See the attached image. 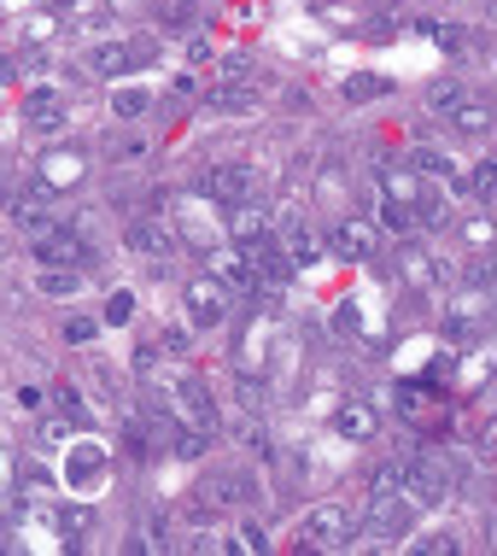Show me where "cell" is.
I'll return each mask as SVG.
<instances>
[{"instance_id": "1f68e13d", "label": "cell", "mask_w": 497, "mask_h": 556, "mask_svg": "<svg viewBox=\"0 0 497 556\" xmlns=\"http://www.w3.org/2000/svg\"><path fill=\"white\" fill-rule=\"evenodd\" d=\"M462 94H469V88H457V83H439V88H433L428 100H433V112H450V106H457Z\"/></svg>"}, {"instance_id": "4316f807", "label": "cell", "mask_w": 497, "mask_h": 556, "mask_svg": "<svg viewBox=\"0 0 497 556\" xmlns=\"http://www.w3.org/2000/svg\"><path fill=\"white\" fill-rule=\"evenodd\" d=\"M18 36H24V41H48V36H59V12H29V18L18 24Z\"/></svg>"}, {"instance_id": "8992f818", "label": "cell", "mask_w": 497, "mask_h": 556, "mask_svg": "<svg viewBox=\"0 0 497 556\" xmlns=\"http://www.w3.org/2000/svg\"><path fill=\"white\" fill-rule=\"evenodd\" d=\"M82 176H88V153H82V147L48 141V153H41V164H36V182L48 188V193H71Z\"/></svg>"}, {"instance_id": "4fadbf2b", "label": "cell", "mask_w": 497, "mask_h": 556, "mask_svg": "<svg viewBox=\"0 0 497 556\" xmlns=\"http://www.w3.org/2000/svg\"><path fill=\"white\" fill-rule=\"evenodd\" d=\"M445 117H450V129H457L462 141H486V135L497 129L492 100H480V94H462V100H457V106H450Z\"/></svg>"}, {"instance_id": "8fae6325", "label": "cell", "mask_w": 497, "mask_h": 556, "mask_svg": "<svg viewBox=\"0 0 497 556\" xmlns=\"http://www.w3.org/2000/svg\"><path fill=\"white\" fill-rule=\"evenodd\" d=\"M229 240H234V247H264V240H276V217H269V205H258V200L229 205Z\"/></svg>"}, {"instance_id": "836d02e7", "label": "cell", "mask_w": 497, "mask_h": 556, "mask_svg": "<svg viewBox=\"0 0 497 556\" xmlns=\"http://www.w3.org/2000/svg\"><path fill=\"white\" fill-rule=\"evenodd\" d=\"M141 153H146V141H141V135H117L112 159H141Z\"/></svg>"}, {"instance_id": "44dd1931", "label": "cell", "mask_w": 497, "mask_h": 556, "mask_svg": "<svg viewBox=\"0 0 497 556\" xmlns=\"http://www.w3.org/2000/svg\"><path fill=\"white\" fill-rule=\"evenodd\" d=\"M146 112H153V88L117 83V94H112V117H117V124H135V117H146Z\"/></svg>"}, {"instance_id": "ac0fdd59", "label": "cell", "mask_w": 497, "mask_h": 556, "mask_svg": "<svg viewBox=\"0 0 497 556\" xmlns=\"http://www.w3.org/2000/svg\"><path fill=\"white\" fill-rule=\"evenodd\" d=\"M176 416H182V422H200V428H217V404H211V393L193 375L176 381Z\"/></svg>"}, {"instance_id": "5bb4252c", "label": "cell", "mask_w": 497, "mask_h": 556, "mask_svg": "<svg viewBox=\"0 0 497 556\" xmlns=\"http://www.w3.org/2000/svg\"><path fill=\"white\" fill-rule=\"evenodd\" d=\"M374 240H381V235H374L369 217H345L328 247H334V258H345V264H364V258H374Z\"/></svg>"}, {"instance_id": "f546056e", "label": "cell", "mask_w": 497, "mask_h": 556, "mask_svg": "<svg viewBox=\"0 0 497 556\" xmlns=\"http://www.w3.org/2000/svg\"><path fill=\"white\" fill-rule=\"evenodd\" d=\"M416 551H421V556H457L462 539H457V533H428V539H416Z\"/></svg>"}, {"instance_id": "3957f363", "label": "cell", "mask_w": 497, "mask_h": 556, "mask_svg": "<svg viewBox=\"0 0 497 556\" xmlns=\"http://www.w3.org/2000/svg\"><path fill=\"white\" fill-rule=\"evenodd\" d=\"M416 521H421V504L410 492H374V504H369L374 545H404V539L416 533Z\"/></svg>"}, {"instance_id": "484cf974", "label": "cell", "mask_w": 497, "mask_h": 556, "mask_svg": "<svg viewBox=\"0 0 497 556\" xmlns=\"http://www.w3.org/2000/svg\"><path fill=\"white\" fill-rule=\"evenodd\" d=\"M229 551H246V556H264V551H269V533L258 528V521H240V528L229 533Z\"/></svg>"}, {"instance_id": "e0dca14e", "label": "cell", "mask_w": 497, "mask_h": 556, "mask_svg": "<svg viewBox=\"0 0 497 556\" xmlns=\"http://www.w3.org/2000/svg\"><path fill=\"white\" fill-rule=\"evenodd\" d=\"M124 240H129V252H141V258H170L176 252V235L164 229L158 217H135Z\"/></svg>"}, {"instance_id": "e575fe53", "label": "cell", "mask_w": 497, "mask_h": 556, "mask_svg": "<svg viewBox=\"0 0 497 556\" xmlns=\"http://www.w3.org/2000/svg\"><path fill=\"white\" fill-rule=\"evenodd\" d=\"M345 94H352V100H374V94H381V83H374V77H352V83H345Z\"/></svg>"}, {"instance_id": "cb8c5ba5", "label": "cell", "mask_w": 497, "mask_h": 556, "mask_svg": "<svg viewBox=\"0 0 497 556\" xmlns=\"http://www.w3.org/2000/svg\"><path fill=\"white\" fill-rule=\"evenodd\" d=\"M211 106H217V112H252V106H258V88L229 77V83L217 88V94H211Z\"/></svg>"}, {"instance_id": "52a82bcc", "label": "cell", "mask_w": 497, "mask_h": 556, "mask_svg": "<svg viewBox=\"0 0 497 556\" xmlns=\"http://www.w3.org/2000/svg\"><path fill=\"white\" fill-rule=\"evenodd\" d=\"M404 492H410L421 509H439L450 498V469L439 457H410L404 463Z\"/></svg>"}, {"instance_id": "ba28073f", "label": "cell", "mask_w": 497, "mask_h": 556, "mask_svg": "<svg viewBox=\"0 0 497 556\" xmlns=\"http://www.w3.org/2000/svg\"><path fill=\"white\" fill-rule=\"evenodd\" d=\"M105 475H112V457H105L94 440H77V445L65 451V480H71V492H100Z\"/></svg>"}, {"instance_id": "9c48e42d", "label": "cell", "mask_w": 497, "mask_h": 556, "mask_svg": "<svg viewBox=\"0 0 497 556\" xmlns=\"http://www.w3.org/2000/svg\"><path fill=\"white\" fill-rule=\"evenodd\" d=\"M200 193H205L211 205H222V212H229V205L252 200V170H246V164H211V170L200 176Z\"/></svg>"}, {"instance_id": "2e32d148", "label": "cell", "mask_w": 497, "mask_h": 556, "mask_svg": "<svg viewBox=\"0 0 497 556\" xmlns=\"http://www.w3.org/2000/svg\"><path fill=\"white\" fill-rule=\"evenodd\" d=\"M252 269H258V288H288L298 264L288 258L281 240H264V247H252Z\"/></svg>"}, {"instance_id": "7c38bea8", "label": "cell", "mask_w": 497, "mask_h": 556, "mask_svg": "<svg viewBox=\"0 0 497 556\" xmlns=\"http://www.w3.org/2000/svg\"><path fill=\"white\" fill-rule=\"evenodd\" d=\"M200 498H205V504H222V509L252 504V498H258V480H252L246 469H217V475H205Z\"/></svg>"}, {"instance_id": "d590c367", "label": "cell", "mask_w": 497, "mask_h": 556, "mask_svg": "<svg viewBox=\"0 0 497 556\" xmlns=\"http://www.w3.org/2000/svg\"><path fill=\"white\" fill-rule=\"evenodd\" d=\"M497 188V164H480L474 170V193H492Z\"/></svg>"}, {"instance_id": "83f0119b", "label": "cell", "mask_w": 497, "mask_h": 556, "mask_svg": "<svg viewBox=\"0 0 497 556\" xmlns=\"http://www.w3.org/2000/svg\"><path fill=\"white\" fill-rule=\"evenodd\" d=\"M410 170H421V176H439V182H457V164L439 159V153H416V159H410Z\"/></svg>"}, {"instance_id": "d4e9b609", "label": "cell", "mask_w": 497, "mask_h": 556, "mask_svg": "<svg viewBox=\"0 0 497 556\" xmlns=\"http://www.w3.org/2000/svg\"><path fill=\"white\" fill-rule=\"evenodd\" d=\"M457 240H462L469 252H492V247H497V229H492V217H462V223H457Z\"/></svg>"}, {"instance_id": "6da1fadb", "label": "cell", "mask_w": 497, "mask_h": 556, "mask_svg": "<svg viewBox=\"0 0 497 556\" xmlns=\"http://www.w3.org/2000/svg\"><path fill=\"white\" fill-rule=\"evenodd\" d=\"M153 59H158L153 36H129V41H94V48H88V59H82V65L94 71V77H105V83H124L129 71L153 65Z\"/></svg>"}, {"instance_id": "9a60e30c", "label": "cell", "mask_w": 497, "mask_h": 556, "mask_svg": "<svg viewBox=\"0 0 497 556\" xmlns=\"http://www.w3.org/2000/svg\"><path fill=\"white\" fill-rule=\"evenodd\" d=\"M24 124L53 141V135L65 129V100H59L53 88H36V94H24Z\"/></svg>"}, {"instance_id": "d6a6232c", "label": "cell", "mask_w": 497, "mask_h": 556, "mask_svg": "<svg viewBox=\"0 0 497 556\" xmlns=\"http://www.w3.org/2000/svg\"><path fill=\"white\" fill-rule=\"evenodd\" d=\"M135 317V299L129 293H112V305H105V323H129Z\"/></svg>"}, {"instance_id": "f1b7e54d", "label": "cell", "mask_w": 497, "mask_h": 556, "mask_svg": "<svg viewBox=\"0 0 497 556\" xmlns=\"http://www.w3.org/2000/svg\"><path fill=\"white\" fill-rule=\"evenodd\" d=\"M53 399H59V410H65V422H71V428H88V404L71 393V387H53Z\"/></svg>"}, {"instance_id": "7a4b0ae2", "label": "cell", "mask_w": 497, "mask_h": 556, "mask_svg": "<svg viewBox=\"0 0 497 556\" xmlns=\"http://www.w3.org/2000/svg\"><path fill=\"white\" fill-rule=\"evenodd\" d=\"M357 545V516L345 504H316L298 528V551H345Z\"/></svg>"}, {"instance_id": "7402d4cb", "label": "cell", "mask_w": 497, "mask_h": 556, "mask_svg": "<svg viewBox=\"0 0 497 556\" xmlns=\"http://www.w3.org/2000/svg\"><path fill=\"white\" fill-rule=\"evenodd\" d=\"M374 428H381V416H374L369 404H340V416H334L340 440H374Z\"/></svg>"}, {"instance_id": "5b68a950", "label": "cell", "mask_w": 497, "mask_h": 556, "mask_svg": "<svg viewBox=\"0 0 497 556\" xmlns=\"http://www.w3.org/2000/svg\"><path fill=\"white\" fill-rule=\"evenodd\" d=\"M29 252H36L41 269H88V240L77 229H65V223L41 229L36 240H29Z\"/></svg>"}, {"instance_id": "30bf717a", "label": "cell", "mask_w": 497, "mask_h": 556, "mask_svg": "<svg viewBox=\"0 0 497 556\" xmlns=\"http://www.w3.org/2000/svg\"><path fill=\"white\" fill-rule=\"evenodd\" d=\"M205 269H211V276H217L229 293H252V288H258L252 247H234V240H229V247H211V264H205Z\"/></svg>"}, {"instance_id": "4dcf8cb0", "label": "cell", "mask_w": 497, "mask_h": 556, "mask_svg": "<svg viewBox=\"0 0 497 556\" xmlns=\"http://www.w3.org/2000/svg\"><path fill=\"white\" fill-rule=\"evenodd\" d=\"M88 340H100V323L94 317H71L65 323V345H88Z\"/></svg>"}, {"instance_id": "d6986e66", "label": "cell", "mask_w": 497, "mask_h": 556, "mask_svg": "<svg viewBox=\"0 0 497 556\" xmlns=\"http://www.w3.org/2000/svg\"><path fill=\"white\" fill-rule=\"evenodd\" d=\"M398 276L410 281V288H439V264H433L416 240H404V247H398Z\"/></svg>"}, {"instance_id": "ffe728a7", "label": "cell", "mask_w": 497, "mask_h": 556, "mask_svg": "<svg viewBox=\"0 0 497 556\" xmlns=\"http://www.w3.org/2000/svg\"><path fill=\"white\" fill-rule=\"evenodd\" d=\"M276 240L288 247V258H293L298 269H310V264H316V252H322V240H316L298 217H281V235H276Z\"/></svg>"}, {"instance_id": "277c9868", "label": "cell", "mask_w": 497, "mask_h": 556, "mask_svg": "<svg viewBox=\"0 0 497 556\" xmlns=\"http://www.w3.org/2000/svg\"><path fill=\"white\" fill-rule=\"evenodd\" d=\"M229 288H222L217 276H188L182 281V311H188V328H222V317H229Z\"/></svg>"}, {"instance_id": "603a6c76", "label": "cell", "mask_w": 497, "mask_h": 556, "mask_svg": "<svg viewBox=\"0 0 497 556\" xmlns=\"http://www.w3.org/2000/svg\"><path fill=\"white\" fill-rule=\"evenodd\" d=\"M82 288H88L82 269H41V276H36V293H48V299H71Z\"/></svg>"}]
</instances>
